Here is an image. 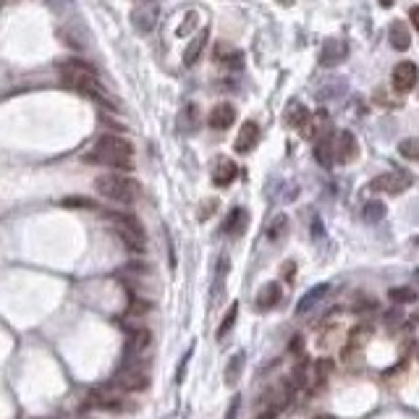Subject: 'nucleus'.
<instances>
[{"instance_id":"obj_1","label":"nucleus","mask_w":419,"mask_h":419,"mask_svg":"<svg viewBox=\"0 0 419 419\" xmlns=\"http://www.w3.org/2000/svg\"><path fill=\"white\" fill-rule=\"evenodd\" d=\"M58 74H61V84H63L66 89L79 92V95H84V97H92L97 102H110L105 89L100 86L97 71L89 63H84V61H76V58L63 61V63L58 66Z\"/></svg>"},{"instance_id":"obj_2","label":"nucleus","mask_w":419,"mask_h":419,"mask_svg":"<svg viewBox=\"0 0 419 419\" xmlns=\"http://www.w3.org/2000/svg\"><path fill=\"white\" fill-rule=\"evenodd\" d=\"M89 162H100V165H108V168H131L134 160V144L126 137H116V134H105L100 137L97 144L92 147V152L86 155Z\"/></svg>"},{"instance_id":"obj_3","label":"nucleus","mask_w":419,"mask_h":419,"mask_svg":"<svg viewBox=\"0 0 419 419\" xmlns=\"http://www.w3.org/2000/svg\"><path fill=\"white\" fill-rule=\"evenodd\" d=\"M95 189L100 197H105L110 202L119 204H131L139 197V183L129 178V176H121V173H102L95 178Z\"/></svg>"},{"instance_id":"obj_4","label":"nucleus","mask_w":419,"mask_h":419,"mask_svg":"<svg viewBox=\"0 0 419 419\" xmlns=\"http://www.w3.org/2000/svg\"><path fill=\"white\" fill-rule=\"evenodd\" d=\"M108 218L113 220V226H116V234L119 238L123 241V247L131 249L134 254H142L144 252V228L137 218L131 215H119V213H108Z\"/></svg>"},{"instance_id":"obj_5","label":"nucleus","mask_w":419,"mask_h":419,"mask_svg":"<svg viewBox=\"0 0 419 419\" xmlns=\"http://www.w3.org/2000/svg\"><path fill=\"white\" fill-rule=\"evenodd\" d=\"M409 186H411L409 176L406 173H398V171L383 173V176H377L375 181L370 183L372 192H388V194H401V192H406Z\"/></svg>"},{"instance_id":"obj_6","label":"nucleus","mask_w":419,"mask_h":419,"mask_svg":"<svg viewBox=\"0 0 419 419\" xmlns=\"http://www.w3.org/2000/svg\"><path fill=\"white\" fill-rule=\"evenodd\" d=\"M417 79H419V71L411 61H401V63L393 68V89H396L398 95L411 92V89L417 86Z\"/></svg>"},{"instance_id":"obj_7","label":"nucleus","mask_w":419,"mask_h":419,"mask_svg":"<svg viewBox=\"0 0 419 419\" xmlns=\"http://www.w3.org/2000/svg\"><path fill=\"white\" fill-rule=\"evenodd\" d=\"M113 386L123 388V390H142V388L147 386V375H144V370H139L137 365L126 362V367L113 377Z\"/></svg>"},{"instance_id":"obj_8","label":"nucleus","mask_w":419,"mask_h":419,"mask_svg":"<svg viewBox=\"0 0 419 419\" xmlns=\"http://www.w3.org/2000/svg\"><path fill=\"white\" fill-rule=\"evenodd\" d=\"M234 121H236V108H234L231 102H220V105H215V108L210 110V116H207L210 129H215V131L231 129Z\"/></svg>"},{"instance_id":"obj_9","label":"nucleus","mask_w":419,"mask_h":419,"mask_svg":"<svg viewBox=\"0 0 419 419\" xmlns=\"http://www.w3.org/2000/svg\"><path fill=\"white\" fill-rule=\"evenodd\" d=\"M238 176V168H236V162L231 160V158H218L215 162V168H213V181L220 186V189H226V186H231L234 183V178Z\"/></svg>"},{"instance_id":"obj_10","label":"nucleus","mask_w":419,"mask_h":419,"mask_svg":"<svg viewBox=\"0 0 419 419\" xmlns=\"http://www.w3.org/2000/svg\"><path fill=\"white\" fill-rule=\"evenodd\" d=\"M356 155H359V144H356L354 134L351 131H341L338 139H335V158L341 162H351L356 160Z\"/></svg>"},{"instance_id":"obj_11","label":"nucleus","mask_w":419,"mask_h":419,"mask_svg":"<svg viewBox=\"0 0 419 419\" xmlns=\"http://www.w3.org/2000/svg\"><path fill=\"white\" fill-rule=\"evenodd\" d=\"M346 53H349V47H346L344 40H328L323 45V50H320V63L330 68V66L341 63L346 58Z\"/></svg>"},{"instance_id":"obj_12","label":"nucleus","mask_w":419,"mask_h":419,"mask_svg":"<svg viewBox=\"0 0 419 419\" xmlns=\"http://www.w3.org/2000/svg\"><path fill=\"white\" fill-rule=\"evenodd\" d=\"M257 139H259V126L254 123V121H247V123L241 126V131H238L234 150H236L238 155H247V152L257 144Z\"/></svg>"},{"instance_id":"obj_13","label":"nucleus","mask_w":419,"mask_h":419,"mask_svg":"<svg viewBox=\"0 0 419 419\" xmlns=\"http://www.w3.org/2000/svg\"><path fill=\"white\" fill-rule=\"evenodd\" d=\"M150 341H152L150 330H144V328H139V330H131L129 344H126V349H123L126 362H134V359H137V354H142V351L150 346Z\"/></svg>"},{"instance_id":"obj_14","label":"nucleus","mask_w":419,"mask_h":419,"mask_svg":"<svg viewBox=\"0 0 419 419\" xmlns=\"http://www.w3.org/2000/svg\"><path fill=\"white\" fill-rule=\"evenodd\" d=\"M314 158L320 160V165L323 168H330L335 160V137H328V134H323L320 139L314 142Z\"/></svg>"},{"instance_id":"obj_15","label":"nucleus","mask_w":419,"mask_h":419,"mask_svg":"<svg viewBox=\"0 0 419 419\" xmlns=\"http://www.w3.org/2000/svg\"><path fill=\"white\" fill-rule=\"evenodd\" d=\"M207 37H210V26H204L202 32L194 34V40L186 45V50H183V63L194 66L197 61H199V55H202L204 45H207Z\"/></svg>"},{"instance_id":"obj_16","label":"nucleus","mask_w":419,"mask_h":419,"mask_svg":"<svg viewBox=\"0 0 419 419\" xmlns=\"http://www.w3.org/2000/svg\"><path fill=\"white\" fill-rule=\"evenodd\" d=\"M280 296H283V291H280L278 283H265V286L259 289V294H257V310L259 312L273 310V307H275V304L280 301Z\"/></svg>"},{"instance_id":"obj_17","label":"nucleus","mask_w":419,"mask_h":419,"mask_svg":"<svg viewBox=\"0 0 419 419\" xmlns=\"http://www.w3.org/2000/svg\"><path fill=\"white\" fill-rule=\"evenodd\" d=\"M328 291H330L328 283H320V286H314V289L307 291V294L299 299V304H296V314H307L314 304H320V301H323V296L328 294Z\"/></svg>"},{"instance_id":"obj_18","label":"nucleus","mask_w":419,"mask_h":419,"mask_svg":"<svg viewBox=\"0 0 419 419\" xmlns=\"http://www.w3.org/2000/svg\"><path fill=\"white\" fill-rule=\"evenodd\" d=\"M244 228H247V210H244V207H234V210L228 213L226 223H223V234L238 236V234H244Z\"/></svg>"},{"instance_id":"obj_19","label":"nucleus","mask_w":419,"mask_h":419,"mask_svg":"<svg viewBox=\"0 0 419 419\" xmlns=\"http://www.w3.org/2000/svg\"><path fill=\"white\" fill-rule=\"evenodd\" d=\"M388 37H390V45L396 47V50H409V45H411V34H409V26L404 22H393L390 24V29H388Z\"/></svg>"},{"instance_id":"obj_20","label":"nucleus","mask_w":419,"mask_h":419,"mask_svg":"<svg viewBox=\"0 0 419 419\" xmlns=\"http://www.w3.org/2000/svg\"><path fill=\"white\" fill-rule=\"evenodd\" d=\"M134 26L139 29V32H152V26L158 22V13H155V6H142L134 11Z\"/></svg>"},{"instance_id":"obj_21","label":"nucleus","mask_w":419,"mask_h":419,"mask_svg":"<svg viewBox=\"0 0 419 419\" xmlns=\"http://www.w3.org/2000/svg\"><path fill=\"white\" fill-rule=\"evenodd\" d=\"M310 110L304 108L301 102H291L289 113H286V123L294 126V129H304V123H310Z\"/></svg>"},{"instance_id":"obj_22","label":"nucleus","mask_w":419,"mask_h":419,"mask_svg":"<svg viewBox=\"0 0 419 419\" xmlns=\"http://www.w3.org/2000/svg\"><path fill=\"white\" fill-rule=\"evenodd\" d=\"M286 231H289V215H275L273 218V223L268 226V238L270 241H280V238L286 236Z\"/></svg>"},{"instance_id":"obj_23","label":"nucleus","mask_w":419,"mask_h":419,"mask_svg":"<svg viewBox=\"0 0 419 419\" xmlns=\"http://www.w3.org/2000/svg\"><path fill=\"white\" fill-rule=\"evenodd\" d=\"M398 152L406 160H419V137H409V139L398 142Z\"/></svg>"},{"instance_id":"obj_24","label":"nucleus","mask_w":419,"mask_h":419,"mask_svg":"<svg viewBox=\"0 0 419 419\" xmlns=\"http://www.w3.org/2000/svg\"><path fill=\"white\" fill-rule=\"evenodd\" d=\"M236 317H238V304H231V310H228V314L223 317L220 328H218V341H223V338L231 333V328L236 325Z\"/></svg>"},{"instance_id":"obj_25","label":"nucleus","mask_w":419,"mask_h":419,"mask_svg":"<svg viewBox=\"0 0 419 419\" xmlns=\"http://www.w3.org/2000/svg\"><path fill=\"white\" fill-rule=\"evenodd\" d=\"M92 406H100V409H121L119 398L110 396V393H102V390H92Z\"/></svg>"},{"instance_id":"obj_26","label":"nucleus","mask_w":419,"mask_h":419,"mask_svg":"<svg viewBox=\"0 0 419 419\" xmlns=\"http://www.w3.org/2000/svg\"><path fill=\"white\" fill-rule=\"evenodd\" d=\"M386 218V204L383 202H367L365 204V220L367 223H377Z\"/></svg>"},{"instance_id":"obj_27","label":"nucleus","mask_w":419,"mask_h":419,"mask_svg":"<svg viewBox=\"0 0 419 419\" xmlns=\"http://www.w3.org/2000/svg\"><path fill=\"white\" fill-rule=\"evenodd\" d=\"M390 301H396V304H414L417 301V291L414 289H390Z\"/></svg>"},{"instance_id":"obj_28","label":"nucleus","mask_w":419,"mask_h":419,"mask_svg":"<svg viewBox=\"0 0 419 419\" xmlns=\"http://www.w3.org/2000/svg\"><path fill=\"white\" fill-rule=\"evenodd\" d=\"M241 367H244V354L238 351V354L234 356V362H231V365H228V370H226V383H228V386L238 380V372H241Z\"/></svg>"},{"instance_id":"obj_29","label":"nucleus","mask_w":419,"mask_h":419,"mask_svg":"<svg viewBox=\"0 0 419 419\" xmlns=\"http://www.w3.org/2000/svg\"><path fill=\"white\" fill-rule=\"evenodd\" d=\"M61 204H63V207H84V210H92V207H95V202L86 199V197H66V199H61Z\"/></svg>"},{"instance_id":"obj_30","label":"nucleus","mask_w":419,"mask_h":419,"mask_svg":"<svg viewBox=\"0 0 419 419\" xmlns=\"http://www.w3.org/2000/svg\"><path fill=\"white\" fill-rule=\"evenodd\" d=\"M215 210H218V199H204L202 210H199V220H204L207 215H213Z\"/></svg>"},{"instance_id":"obj_31","label":"nucleus","mask_w":419,"mask_h":419,"mask_svg":"<svg viewBox=\"0 0 419 419\" xmlns=\"http://www.w3.org/2000/svg\"><path fill=\"white\" fill-rule=\"evenodd\" d=\"M147 310H150V304H147V301H137V299H134V301H131V310L129 312L139 317V314H144Z\"/></svg>"},{"instance_id":"obj_32","label":"nucleus","mask_w":419,"mask_h":419,"mask_svg":"<svg viewBox=\"0 0 419 419\" xmlns=\"http://www.w3.org/2000/svg\"><path fill=\"white\" fill-rule=\"evenodd\" d=\"M238 406H241V396H234V401H231V409H228L226 419H236L238 417Z\"/></svg>"},{"instance_id":"obj_33","label":"nucleus","mask_w":419,"mask_h":419,"mask_svg":"<svg viewBox=\"0 0 419 419\" xmlns=\"http://www.w3.org/2000/svg\"><path fill=\"white\" fill-rule=\"evenodd\" d=\"M278 411H280V406H270V409H265V411H259L257 419H275L278 417Z\"/></svg>"},{"instance_id":"obj_34","label":"nucleus","mask_w":419,"mask_h":419,"mask_svg":"<svg viewBox=\"0 0 419 419\" xmlns=\"http://www.w3.org/2000/svg\"><path fill=\"white\" fill-rule=\"evenodd\" d=\"M194 22H197V16H194V13H192V16H186V19H183V24L178 26V37H183V32H186V29H192Z\"/></svg>"},{"instance_id":"obj_35","label":"nucleus","mask_w":419,"mask_h":419,"mask_svg":"<svg viewBox=\"0 0 419 419\" xmlns=\"http://www.w3.org/2000/svg\"><path fill=\"white\" fill-rule=\"evenodd\" d=\"M409 22H411V26L419 32V6H414V8L409 11Z\"/></svg>"},{"instance_id":"obj_36","label":"nucleus","mask_w":419,"mask_h":419,"mask_svg":"<svg viewBox=\"0 0 419 419\" xmlns=\"http://www.w3.org/2000/svg\"><path fill=\"white\" fill-rule=\"evenodd\" d=\"M294 275H296V265H294V262H286V280H294Z\"/></svg>"},{"instance_id":"obj_37","label":"nucleus","mask_w":419,"mask_h":419,"mask_svg":"<svg viewBox=\"0 0 419 419\" xmlns=\"http://www.w3.org/2000/svg\"><path fill=\"white\" fill-rule=\"evenodd\" d=\"M291 351H301V338L299 335H296V338H294V341H291V346H289Z\"/></svg>"},{"instance_id":"obj_38","label":"nucleus","mask_w":419,"mask_h":419,"mask_svg":"<svg viewBox=\"0 0 419 419\" xmlns=\"http://www.w3.org/2000/svg\"><path fill=\"white\" fill-rule=\"evenodd\" d=\"M393 3H396V0H380V6H383V8H390Z\"/></svg>"},{"instance_id":"obj_39","label":"nucleus","mask_w":419,"mask_h":419,"mask_svg":"<svg viewBox=\"0 0 419 419\" xmlns=\"http://www.w3.org/2000/svg\"><path fill=\"white\" fill-rule=\"evenodd\" d=\"M320 419H330V417H320Z\"/></svg>"}]
</instances>
